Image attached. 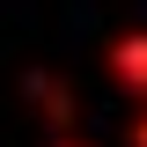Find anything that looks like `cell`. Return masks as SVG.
I'll return each mask as SVG.
<instances>
[{
	"label": "cell",
	"instance_id": "6da1fadb",
	"mask_svg": "<svg viewBox=\"0 0 147 147\" xmlns=\"http://www.w3.org/2000/svg\"><path fill=\"white\" fill-rule=\"evenodd\" d=\"M110 74H118V88H125V96L147 103V30H125L118 44H110Z\"/></svg>",
	"mask_w": 147,
	"mask_h": 147
},
{
	"label": "cell",
	"instance_id": "7a4b0ae2",
	"mask_svg": "<svg viewBox=\"0 0 147 147\" xmlns=\"http://www.w3.org/2000/svg\"><path fill=\"white\" fill-rule=\"evenodd\" d=\"M30 88H37V110H44L52 125H66V118H74V96H66V81H52V74H37Z\"/></svg>",
	"mask_w": 147,
	"mask_h": 147
},
{
	"label": "cell",
	"instance_id": "3957f363",
	"mask_svg": "<svg viewBox=\"0 0 147 147\" xmlns=\"http://www.w3.org/2000/svg\"><path fill=\"white\" fill-rule=\"evenodd\" d=\"M132 147H147V103L132 110Z\"/></svg>",
	"mask_w": 147,
	"mask_h": 147
},
{
	"label": "cell",
	"instance_id": "277c9868",
	"mask_svg": "<svg viewBox=\"0 0 147 147\" xmlns=\"http://www.w3.org/2000/svg\"><path fill=\"white\" fill-rule=\"evenodd\" d=\"M52 147H88V140H66V132H59V140H52Z\"/></svg>",
	"mask_w": 147,
	"mask_h": 147
}]
</instances>
